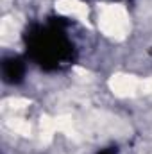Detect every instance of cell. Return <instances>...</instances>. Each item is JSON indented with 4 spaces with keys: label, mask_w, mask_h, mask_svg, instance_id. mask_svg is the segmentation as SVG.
Wrapping results in <instances>:
<instances>
[{
    "label": "cell",
    "mask_w": 152,
    "mask_h": 154,
    "mask_svg": "<svg viewBox=\"0 0 152 154\" xmlns=\"http://www.w3.org/2000/svg\"><path fill=\"white\" fill-rule=\"evenodd\" d=\"M2 75L4 81L9 84H18L23 81L25 75V65L18 57H5L2 61Z\"/></svg>",
    "instance_id": "7a4b0ae2"
},
{
    "label": "cell",
    "mask_w": 152,
    "mask_h": 154,
    "mask_svg": "<svg viewBox=\"0 0 152 154\" xmlns=\"http://www.w3.org/2000/svg\"><path fill=\"white\" fill-rule=\"evenodd\" d=\"M31 57L47 70L59 68L74 59V45L68 36L54 25L36 27L27 36Z\"/></svg>",
    "instance_id": "6da1fadb"
},
{
    "label": "cell",
    "mask_w": 152,
    "mask_h": 154,
    "mask_svg": "<svg viewBox=\"0 0 152 154\" xmlns=\"http://www.w3.org/2000/svg\"><path fill=\"white\" fill-rule=\"evenodd\" d=\"M99 154H118V152H116V149H114V147H109V149H104V151H100Z\"/></svg>",
    "instance_id": "3957f363"
}]
</instances>
